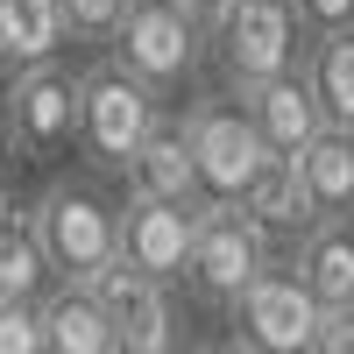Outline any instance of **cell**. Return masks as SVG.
<instances>
[{"label":"cell","instance_id":"obj_1","mask_svg":"<svg viewBox=\"0 0 354 354\" xmlns=\"http://www.w3.org/2000/svg\"><path fill=\"white\" fill-rule=\"evenodd\" d=\"M28 227L43 241V262L57 283H93L121 248H113V227H121V205L106 198V185L93 170L85 177H50L28 205Z\"/></svg>","mask_w":354,"mask_h":354},{"label":"cell","instance_id":"obj_2","mask_svg":"<svg viewBox=\"0 0 354 354\" xmlns=\"http://www.w3.org/2000/svg\"><path fill=\"white\" fill-rule=\"evenodd\" d=\"M205 57H213L220 85L241 100L262 78L298 71L305 28L290 15V0H220V8H205Z\"/></svg>","mask_w":354,"mask_h":354},{"label":"cell","instance_id":"obj_3","mask_svg":"<svg viewBox=\"0 0 354 354\" xmlns=\"http://www.w3.org/2000/svg\"><path fill=\"white\" fill-rule=\"evenodd\" d=\"M156 113H163V100L149 85L128 78L113 57H100V64L78 71V135H71V149L85 156L93 177H121L135 142L156 128Z\"/></svg>","mask_w":354,"mask_h":354},{"label":"cell","instance_id":"obj_4","mask_svg":"<svg viewBox=\"0 0 354 354\" xmlns=\"http://www.w3.org/2000/svg\"><path fill=\"white\" fill-rule=\"evenodd\" d=\"M106 57L128 78H142L156 100H170L205 57V15L185 8V0H128L106 36Z\"/></svg>","mask_w":354,"mask_h":354},{"label":"cell","instance_id":"obj_5","mask_svg":"<svg viewBox=\"0 0 354 354\" xmlns=\"http://www.w3.org/2000/svg\"><path fill=\"white\" fill-rule=\"evenodd\" d=\"M270 262H277V234H262L241 205H198L192 213V255H185L177 283L198 305H234Z\"/></svg>","mask_w":354,"mask_h":354},{"label":"cell","instance_id":"obj_6","mask_svg":"<svg viewBox=\"0 0 354 354\" xmlns=\"http://www.w3.org/2000/svg\"><path fill=\"white\" fill-rule=\"evenodd\" d=\"M227 312V340H241L248 354H312L319 326H326V312H319V298L283 270V262H270Z\"/></svg>","mask_w":354,"mask_h":354},{"label":"cell","instance_id":"obj_7","mask_svg":"<svg viewBox=\"0 0 354 354\" xmlns=\"http://www.w3.org/2000/svg\"><path fill=\"white\" fill-rule=\"evenodd\" d=\"M0 135L21 156L57 163L78 135V71H64L57 57L50 64H21L15 85L0 93Z\"/></svg>","mask_w":354,"mask_h":354},{"label":"cell","instance_id":"obj_8","mask_svg":"<svg viewBox=\"0 0 354 354\" xmlns=\"http://www.w3.org/2000/svg\"><path fill=\"white\" fill-rule=\"evenodd\" d=\"M185 121V142H192V170H198V192L205 205H234L248 192V177L270 163V149H262L255 121L241 113V100H198L177 113Z\"/></svg>","mask_w":354,"mask_h":354},{"label":"cell","instance_id":"obj_9","mask_svg":"<svg viewBox=\"0 0 354 354\" xmlns=\"http://www.w3.org/2000/svg\"><path fill=\"white\" fill-rule=\"evenodd\" d=\"M192 213L198 205H163V198H121V227H113V248L135 277L149 283H170L185 277V255H192Z\"/></svg>","mask_w":354,"mask_h":354},{"label":"cell","instance_id":"obj_10","mask_svg":"<svg viewBox=\"0 0 354 354\" xmlns=\"http://www.w3.org/2000/svg\"><path fill=\"white\" fill-rule=\"evenodd\" d=\"M283 270L319 298V312H354V220H312V227H298Z\"/></svg>","mask_w":354,"mask_h":354},{"label":"cell","instance_id":"obj_11","mask_svg":"<svg viewBox=\"0 0 354 354\" xmlns=\"http://www.w3.org/2000/svg\"><path fill=\"white\" fill-rule=\"evenodd\" d=\"M128 192L135 198H163V205H205L198 192V170H192V142H185V121L177 113H156V128L135 142L128 156Z\"/></svg>","mask_w":354,"mask_h":354},{"label":"cell","instance_id":"obj_12","mask_svg":"<svg viewBox=\"0 0 354 354\" xmlns=\"http://www.w3.org/2000/svg\"><path fill=\"white\" fill-rule=\"evenodd\" d=\"M241 113L255 121V135H262V149H270V156H298L305 142L326 128V121H319L312 85H305L298 71H277V78H262L255 93H241Z\"/></svg>","mask_w":354,"mask_h":354},{"label":"cell","instance_id":"obj_13","mask_svg":"<svg viewBox=\"0 0 354 354\" xmlns=\"http://www.w3.org/2000/svg\"><path fill=\"white\" fill-rule=\"evenodd\" d=\"M290 170L312 220H354V128H319L290 156Z\"/></svg>","mask_w":354,"mask_h":354},{"label":"cell","instance_id":"obj_14","mask_svg":"<svg viewBox=\"0 0 354 354\" xmlns=\"http://www.w3.org/2000/svg\"><path fill=\"white\" fill-rule=\"evenodd\" d=\"M113 319V354H185V319H177V290L142 277L121 305H106Z\"/></svg>","mask_w":354,"mask_h":354},{"label":"cell","instance_id":"obj_15","mask_svg":"<svg viewBox=\"0 0 354 354\" xmlns=\"http://www.w3.org/2000/svg\"><path fill=\"white\" fill-rule=\"evenodd\" d=\"M43 354H113V319L85 283H50L36 298Z\"/></svg>","mask_w":354,"mask_h":354},{"label":"cell","instance_id":"obj_16","mask_svg":"<svg viewBox=\"0 0 354 354\" xmlns=\"http://www.w3.org/2000/svg\"><path fill=\"white\" fill-rule=\"evenodd\" d=\"M298 78L312 85L319 121H326V128H354V21H347V28H319V36H305Z\"/></svg>","mask_w":354,"mask_h":354},{"label":"cell","instance_id":"obj_17","mask_svg":"<svg viewBox=\"0 0 354 354\" xmlns=\"http://www.w3.org/2000/svg\"><path fill=\"white\" fill-rule=\"evenodd\" d=\"M241 213L262 227V234H298V227H312V213H305V192H298V170H290V156H270L255 177H248V192L234 198Z\"/></svg>","mask_w":354,"mask_h":354},{"label":"cell","instance_id":"obj_18","mask_svg":"<svg viewBox=\"0 0 354 354\" xmlns=\"http://www.w3.org/2000/svg\"><path fill=\"white\" fill-rule=\"evenodd\" d=\"M57 277L43 262V241L28 227V205H0V298H43Z\"/></svg>","mask_w":354,"mask_h":354},{"label":"cell","instance_id":"obj_19","mask_svg":"<svg viewBox=\"0 0 354 354\" xmlns=\"http://www.w3.org/2000/svg\"><path fill=\"white\" fill-rule=\"evenodd\" d=\"M0 50H8V71L50 64V57L64 50V15H57V0H0Z\"/></svg>","mask_w":354,"mask_h":354},{"label":"cell","instance_id":"obj_20","mask_svg":"<svg viewBox=\"0 0 354 354\" xmlns=\"http://www.w3.org/2000/svg\"><path fill=\"white\" fill-rule=\"evenodd\" d=\"M121 8H128V0H57L64 36H78V43H106L113 21H121Z\"/></svg>","mask_w":354,"mask_h":354},{"label":"cell","instance_id":"obj_21","mask_svg":"<svg viewBox=\"0 0 354 354\" xmlns=\"http://www.w3.org/2000/svg\"><path fill=\"white\" fill-rule=\"evenodd\" d=\"M0 354H43L36 298H0Z\"/></svg>","mask_w":354,"mask_h":354},{"label":"cell","instance_id":"obj_22","mask_svg":"<svg viewBox=\"0 0 354 354\" xmlns=\"http://www.w3.org/2000/svg\"><path fill=\"white\" fill-rule=\"evenodd\" d=\"M290 15H298L305 36H319V28H347L354 21V0H290Z\"/></svg>","mask_w":354,"mask_h":354},{"label":"cell","instance_id":"obj_23","mask_svg":"<svg viewBox=\"0 0 354 354\" xmlns=\"http://www.w3.org/2000/svg\"><path fill=\"white\" fill-rule=\"evenodd\" d=\"M312 354H354V312H326V326H319Z\"/></svg>","mask_w":354,"mask_h":354},{"label":"cell","instance_id":"obj_24","mask_svg":"<svg viewBox=\"0 0 354 354\" xmlns=\"http://www.w3.org/2000/svg\"><path fill=\"white\" fill-rule=\"evenodd\" d=\"M15 198V149H8V135H0V205Z\"/></svg>","mask_w":354,"mask_h":354},{"label":"cell","instance_id":"obj_25","mask_svg":"<svg viewBox=\"0 0 354 354\" xmlns=\"http://www.w3.org/2000/svg\"><path fill=\"white\" fill-rule=\"evenodd\" d=\"M192 354H248V347H241V340H227V333H220V340H198Z\"/></svg>","mask_w":354,"mask_h":354},{"label":"cell","instance_id":"obj_26","mask_svg":"<svg viewBox=\"0 0 354 354\" xmlns=\"http://www.w3.org/2000/svg\"><path fill=\"white\" fill-rule=\"evenodd\" d=\"M185 8H198V15H205V8H220V0H185Z\"/></svg>","mask_w":354,"mask_h":354},{"label":"cell","instance_id":"obj_27","mask_svg":"<svg viewBox=\"0 0 354 354\" xmlns=\"http://www.w3.org/2000/svg\"><path fill=\"white\" fill-rule=\"evenodd\" d=\"M0 71H8V50H0Z\"/></svg>","mask_w":354,"mask_h":354}]
</instances>
